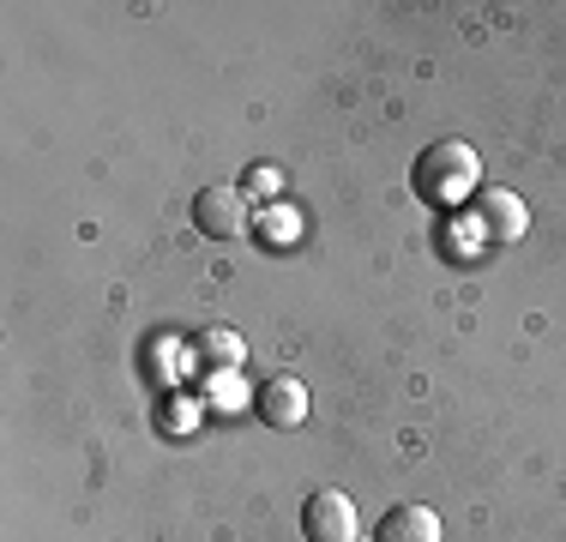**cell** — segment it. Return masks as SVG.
<instances>
[{
  "label": "cell",
  "mask_w": 566,
  "mask_h": 542,
  "mask_svg": "<svg viewBox=\"0 0 566 542\" xmlns=\"http://www.w3.org/2000/svg\"><path fill=\"white\" fill-rule=\"evenodd\" d=\"M416 187H422L428 199H440V206H452V199H464L470 187H476V152L470 145H434L422 163H416Z\"/></svg>",
  "instance_id": "cell-1"
},
{
  "label": "cell",
  "mask_w": 566,
  "mask_h": 542,
  "mask_svg": "<svg viewBox=\"0 0 566 542\" xmlns=\"http://www.w3.org/2000/svg\"><path fill=\"white\" fill-rule=\"evenodd\" d=\"M193 223H199V236H211V241L248 236V194H241V187H199Z\"/></svg>",
  "instance_id": "cell-2"
},
{
  "label": "cell",
  "mask_w": 566,
  "mask_h": 542,
  "mask_svg": "<svg viewBox=\"0 0 566 542\" xmlns=\"http://www.w3.org/2000/svg\"><path fill=\"white\" fill-rule=\"evenodd\" d=\"M302 536L307 542H356V500L338 488H319L302 500Z\"/></svg>",
  "instance_id": "cell-3"
},
{
  "label": "cell",
  "mask_w": 566,
  "mask_h": 542,
  "mask_svg": "<svg viewBox=\"0 0 566 542\" xmlns=\"http://www.w3.org/2000/svg\"><path fill=\"white\" fill-rule=\"evenodd\" d=\"M260 416L272 428H302L307 423V386H302V379H290V374L265 379V386H260Z\"/></svg>",
  "instance_id": "cell-4"
},
{
  "label": "cell",
  "mask_w": 566,
  "mask_h": 542,
  "mask_svg": "<svg viewBox=\"0 0 566 542\" xmlns=\"http://www.w3.org/2000/svg\"><path fill=\"white\" fill-rule=\"evenodd\" d=\"M374 542H440V519L428 507H392L374 524Z\"/></svg>",
  "instance_id": "cell-5"
},
{
  "label": "cell",
  "mask_w": 566,
  "mask_h": 542,
  "mask_svg": "<svg viewBox=\"0 0 566 542\" xmlns=\"http://www.w3.org/2000/svg\"><path fill=\"white\" fill-rule=\"evenodd\" d=\"M470 217H476V229L489 241H506V236H518V229H524V206L512 194H482L476 206H470Z\"/></svg>",
  "instance_id": "cell-6"
},
{
  "label": "cell",
  "mask_w": 566,
  "mask_h": 542,
  "mask_svg": "<svg viewBox=\"0 0 566 542\" xmlns=\"http://www.w3.org/2000/svg\"><path fill=\"white\" fill-rule=\"evenodd\" d=\"M199 344H206V362H229V368L241 362V337L235 332H206Z\"/></svg>",
  "instance_id": "cell-7"
}]
</instances>
